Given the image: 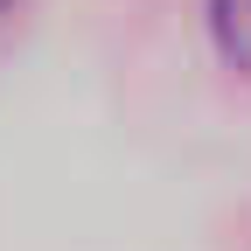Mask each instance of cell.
Segmentation results:
<instances>
[{"label": "cell", "mask_w": 251, "mask_h": 251, "mask_svg": "<svg viewBox=\"0 0 251 251\" xmlns=\"http://www.w3.org/2000/svg\"><path fill=\"white\" fill-rule=\"evenodd\" d=\"M209 28H216L224 63L251 77V0H209Z\"/></svg>", "instance_id": "cell-1"}, {"label": "cell", "mask_w": 251, "mask_h": 251, "mask_svg": "<svg viewBox=\"0 0 251 251\" xmlns=\"http://www.w3.org/2000/svg\"><path fill=\"white\" fill-rule=\"evenodd\" d=\"M0 14H14V0H0Z\"/></svg>", "instance_id": "cell-2"}]
</instances>
